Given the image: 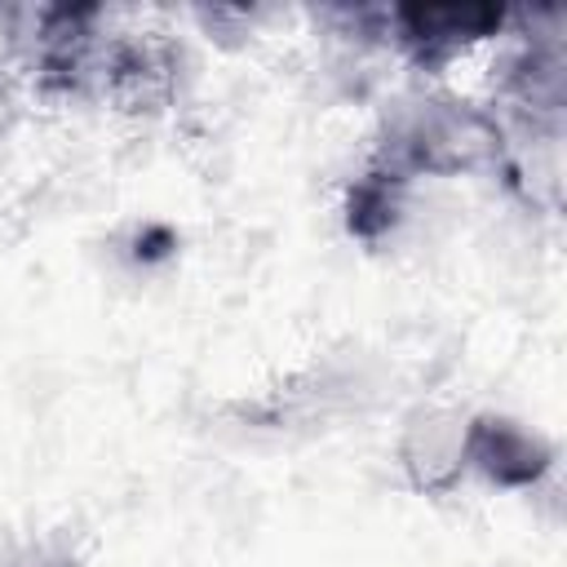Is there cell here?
<instances>
[{"label": "cell", "mask_w": 567, "mask_h": 567, "mask_svg": "<svg viewBox=\"0 0 567 567\" xmlns=\"http://www.w3.org/2000/svg\"><path fill=\"white\" fill-rule=\"evenodd\" d=\"M465 470L483 474L505 492H527L554 474V443L527 421L483 412L465 425Z\"/></svg>", "instance_id": "1"}, {"label": "cell", "mask_w": 567, "mask_h": 567, "mask_svg": "<svg viewBox=\"0 0 567 567\" xmlns=\"http://www.w3.org/2000/svg\"><path fill=\"white\" fill-rule=\"evenodd\" d=\"M465 425L470 416L452 412V408H434V403H421L403 416V430H399V465L408 474V483L416 492H452L465 474Z\"/></svg>", "instance_id": "2"}, {"label": "cell", "mask_w": 567, "mask_h": 567, "mask_svg": "<svg viewBox=\"0 0 567 567\" xmlns=\"http://www.w3.org/2000/svg\"><path fill=\"white\" fill-rule=\"evenodd\" d=\"M9 567H71L62 554H49V549H27V554H18Z\"/></svg>", "instance_id": "3"}]
</instances>
